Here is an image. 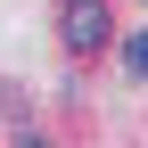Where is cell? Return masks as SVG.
Listing matches in <instances>:
<instances>
[{
	"label": "cell",
	"mask_w": 148,
	"mask_h": 148,
	"mask_svg": "<svg viewBox=\"0 0 148 148\" xmlns=\"http://www.w3.org/2000/svg\"><path fill=\"white\" fill-rule=\"evenodd\" d=\"M115 49H123V74H132V82H148V33H123Z\"/></svg>",
	"instance_id": "2"
},
{
	"label": "cell",
	"mask_w": 148,
	"mask_h": 148,
	"mask_svg": "<svg viewBox=\"0 0 148 148\" xmlns=\"http://www.w3.org/2000/svg\"><path fill=\"white\" fill-rule=\"evenodd\" d=\"M58 41L74 49V58L107 49V41H115V16H107V0H66V8H58Z\"/></svg>",
	"instance_id": "1"
}]
</instances>
